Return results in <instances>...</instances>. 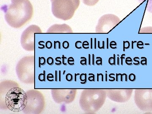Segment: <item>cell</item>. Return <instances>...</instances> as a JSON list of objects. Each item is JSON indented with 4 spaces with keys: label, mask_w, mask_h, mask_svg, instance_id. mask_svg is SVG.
Segmentation results:
<instances>
[{
    "label": "cell",
    "mask_w": 152,
    "mask_h": 114,
    "mask_svg": "<svg viewBox=\"0 0 152 114\" xmlns=\"http://www.w3.org/2000/svg\"><path fill=\"white\" fill-rule=\"evenodd\" d=\"M27 102L26 93L18 84L11 80H6L0 83V108L11 111H22Z\"/></svg>",
    "instance_id": "6da1fadb"
},
{
    "label": "cell",
    "mask_w": 152,
    "mask_h": 114,
    "mask_svg": "<svg viewBox=\"0 0 152 114\" xmlns=\"http://www.w3.org/2000/svg\"><path fill=\"white\" fill-rule=\"evenodd\" d=\"M6 22L12 27H22L31 19L32 5L29 0H11L9 6L3 7Z\"/></svg>",
    "instance_id": "7a4b0ae2"
},
{
    "label": "cell",
    "mask_w": 152,
    "mask_h": 114,
    "mask_svg": "<svg viewBox=\"0 0 152 114\" xmlns=\"http://www.w3.org/2000/svg\"><path fill=\"white\" fill-rule=\"evenodd\" d=\"M107 96L106 90L98 89H84L81 94V108L88 114H94L103 106Z\"/></svg>",
    "instance_id": "3957f363"
},
{
    "label": "cell",
    "mask_w": 152,
    "mask_h": 114,
    "mask_svg": "<svg viewBox=\"0 0 152 114\" xmlns=\"http://www.w3.org/2000/svg\"><path fill=\"white\" fill-rule=\"evenodd\" d=\"M53 15L63 20H70L80 4V0H51Z\"/></svg>",
    "instance_id": "277c9868"
},
{
    "label": "cell",
    "mask_w": 152,
    "mask_h": 114,
    "mask_svg": "<svg viewBox=\"0 0 152 114\" xmlns=\"http://www.w3.org/2000/svg\"><path fill=\"white\" fill-rule=\"evenodd\" d=\"M17 76L20 81L31 84L35 82V58L33 56L23 57L18 62L16 67Z\"/></svg>",
    "instance_id": "5b68a950"
},
{
    "label": "cell",
    "mask_w": 152,
    "mask_h": 114,
    "mask_svg": "<svg viewBox=\"0 0 152 114\" xmlns=\"http://www.w3.org/2000/svg\"><path fill=\"white\" fill-rule=\"evenodd\" d=\"M27 102L23 113L28 114H40L45 109V97L38 90L32 89L26 92Z\"/></svg>",
    "instance_id": "8992f818"
},
{
    "label": "cell",
    "mask_w": 152,
    "mask_h": 114,
    "mask_svg": "<svg viewBox=\"0 0 152 114\" xmlns=\"http://www.w3.org/2000/svg\"><path fill=\"white\" fill-rule=\"evenodd\" d=\"M134 99L140 110L144 112L152 111V89H137Z\"/></svg>",
    "instance_id": "52a82bcc"
},
{
    "label": "cell",
    "mask_w": 152,
    "mask_h": 114,
    "mask_svg": "<svg viewBox=\"0 0 152 114\" xmlns=\"http://www.w3.org/2000/svg\"><path fill=\"white\" fill-rule=\"evenodd\" d=\"M42 30L37 25H31L22 33L21 44L23 48L28 51L35 50V34L42 33Z\"/></svg>",
    "instance_id": "ba28073f"
},
{
    "label": "cell",
    "mask_w": 152,
    "mask_h": 114,
    "mask_svg": "<svg viewBox=\"0 0 152 114\" xmlns=\"http://www.w3.org/2000/svg\"><path fill=\"white\" fill-rule=\"evenodd\" d=\"M121 21L118 17L113 14L104 15L101 17L98 21L96 28V33H108L119 24Z\"/></svg>",
    "instance_id": "9c48e42d"
},
{
    "label": "cell",
    "mask_w": 152,
    "mask_h": 114,
    "mask_svg": "<svg viewBox=\"0 0 152 114\" xmlns=\"http://www.w3.org/2000/svg\"><path fill=\"white\" fill-rule=\"evenodd\" d=\"M77 89H54L51 90L52 97L58 104H70L75 99Z\"/></svg>",
    "instance_id": "30bf717a"
},
{
    "label": "cell",
    "mask_w": 152,
    "mask_h": 114,
    "mask_svg": "<svg viewBox=\"0 0 152 114\" xmlns=\"http://www.w3.org/2000/svg\"><path fill=\"white\" fill-rule=\"evenodd\" d=\"M107 96L112 101L118 103H124L130 99L133 89H106Z\"/></svg>",
    "instance_id": "8fae6325"
},
{
    "label": "cell",
    "mask_w": 152,
    "mask_h": 114,
    "mask_svg": "<svg viewBox=\"0 0 152 114\" xmlns=\"http://www.w3.org/2000/svg\"><path fill=\"white\" fill-rule=\"evenodd\" d=\"M47 33H71L72 30L70 26L66 24L54 25L49 28Z\"/></svg>",
    "instance_id": "7c38bea8"
},
{
    "label": "cell",
    "mask_w": 152,
    "mask_h": 114,
    "mask_svg": "<svg viewBox=\"0 0 152 114\" xmlns=\"http://www.w3.org/2000/svg\"><path fill=\"white\" fill-rule=\"evenodd\" d=\"M140 4H142L146 0H137ZM146 10L148 12L152 13V0H148Z\"/></svg>",
    "instance_id": "4fadbf2b"
},
{
    "label": "cell",
    "mask_w": 152,
    "mask_h": 114,
    "mask_svg": "<svg viewBox=\"0 0 152 114\" xmlns=\"http://www.w3.org/2000/svg\"><path fill=\"white\" fill-rule=\"evenodd\" d=\"M83 3L86 5L94 6L97 4L99 0H82Z\"/></svg>",
    "instance_id": "5bb4252c"
},
{
    "label": "cell",
    "mask_w": 152,
    "mask_h": 114,
    "mask_svg": "<svg viewBox=\"0 0 152 114\" xmlns=\"http://www.w3.org/2000/svg\"><path fill=\"white\" fill-rule=\"evenodd\" d=\"M80 80L81 81V83L82 84H85L87 83V75L86 74H82L80 76Z\"/></svg>",
    "instance_id": "9a60e30c"
},
{
    "label": "cell",
    "mask_w": 152,
    "mask_h": 114,
    "mask_svg": "<svg viewBox=\"0 0 152 114\" xmlns=\"http://www.w3.org/2000/svg\"><path fill=\"white\" fill-rule=\"evenodd\" d=\"M108 63L110 65H116V56L115 55H113V57H111L109 58Z\"/></svg>",
    "instance_id": "2e32d148"
},
{
    "label": "cell",
    "mask_w": 152,
    "mask_h": 114,
    "mask_svg": "<svg viewBox=\"0 0 152 114\" xmlns=\"http://www.w3.org/2000/svg\"><path fill=\"white\" fill-rule=\"evenodd\" d=\"M39 67L41 66L45 65L46 64V60L45 58L44 57H39Z\"/></svg>",
    "instance_id": "e0dca14e"
},
{
    "label": "cell",
    "mask_w": 152,
    "mask_h": 114,
    "mask_svg": "<svg viewBox=\"0 0 152 114\" xmlns=\"http://www.w3.org/2000/svg\"><path fill=\"white\" fill-rule=\"evenodd\" d=\"M133 60L131 57H128L125 59V63L128 66H132L133 64Z\"/></svg>",
    "instance_id": "ac0fdd59"
},
{
    "label": "cell",
    "mask_w": 152,
    "mask_h": 114,
    "mask_svg": "<svg viewBox=\"0 0 152 114\" xmlns=\"http://www.w3.org/2000/svg\"><path fill=\"white\" fill-rule=\"evenodd\" d=\"M67 62L68 64L69 65L73 66L75 65V59H74V58H72V57H69L68 59Z\"/></svg>",
    "instance_id": "d6986e66"
},
{
    "label": "cell",
    "mask_w": 152,
    "mask_h": 114,
    "mask_svg": "<svg viewBox=\"0 0 152 114\" xmlns=\"http://www.w3.org/2000/svg\"><path fill=\"white\" fill-rule=\"evenodd\" d=\"M47 62L48 64L50 66L53 65V64L54 63V59H53V58H52V57H49V58L47 59Z\"/></svg>",
    "instance_id": "ffe728a7"
},
{
    "label": "cell",
    "mask_w": 152,
    "mask_h": 114,
    "mask_svg": "<svg viewBox=\"0 0 152 114\" xmlns=\"http://www.w3.org/2000/svg\"><path fill=\"white\" fill-rule=\"evenodd\" d=\"M129 79L131 82L135 81L136 80V76L134 74L132 73L130 74L129 76Z\"/></svg>",
    "instance_id": "44dd1931"
},
{
    "label": "cell",
    "mask_w": 152,
    "mask_h": 114,
    "mask_svg": "<svg viewBox=\"0 0 152 114\" xmlns=\"http://www.w3.org/2000/svg\"><path fill=\"white\" fill-rule=\"evenodd\" d=\"M121 76V81L123 82L124 81V77H125V81H128V76L126 74H120Z\"/></svg>",
    "instance_id": "7402d4cb"
},
{
    "label": "cell",
    "mask_w": 152,
    "mask_h": 114,
    "mask_svg": "<svg viewBox=\"0 0 152 114\" xmlns=\"http://www.w3.org/2000/svg\"><path fill=\"white\" fill-rule=\"evenodd\" d=\"M89 81L91 82H95V76L94 74H89L88 79Z\"/></svg>",
    "instance_id": "603a6c76"
},
{
    "label": "cell",
    "mask_w": 152,
    "mask_h": 114,
    "mask_svg": "<svg viewBox=\"0 0 152 114\" xmlns=\"http://www.w3.org/2000/svg\"><path fill=\"white\" fill-rule=\"evenodd\" d=\"M73 79V75L72 74H67L66 76V80L67 81H72Z\"/></svg>",
    "instance_id": "cb8c5ba5"
},
{
    "label": "cell",
    "mask_w": 152,
    "mask_h": 114,
    "mask_svg": "<svg viewBox=\"0 0 152 114\" xmlns=\"http://www.w3.org/2000/svg\"><path fill=\"white\" fill-rule=\"evenodd\" d=\"M97 60L96 61V64L98 66L102 65V59L100 57H97Z\"/></svg>",
    "instance_id": "d4e9b609"
},
{
    "label": "cell",
    "mask_w": 152,
    "mask_h": 114,
    "mask_svg": "<svg viewBox=\"0 0 152 114\" xmlns=\"http://www.w3.org/2000/svg\"><path fill=\"white\" fill-rule=\"evenodd\" d=\"M80 64L82 65H86L87 64V60L85 57L81 58Z\"/></svg>",
    "instance_id": "484cf974"
},
{
    "label": "cell",
    "mask_w": 152,
    "mask_h": 114,
    "mask_svg": "<svg viewBox=\"0 0 152 114\" xmlns=\"http://www.w3.org/2000/svg\"><path fill=\"white\" fill-rule=\"evenodd\" d=\"M134 65L137 66L140 65V62L139 61V58L138 57H135L134 58Z\"/></svg>",
    "instance_id": "4316f807"
},
{
    "label": "cell",
    "mask_w": 152,
    "mask_h": 114,
    "mask_svg": "<svg viewBox=\"0 0 152 114\" xmlns=\"http://www.w3.org/2000/svg\"><path fill=\"white\" fill-rule=\"evenodd\" d=\"M56 64L57 66H60L61 65V58L60 57H57L56 58Z\"/></svg>",
    "instance_id": "83f0119b"
},
{
    "label": "cell",
    "mask_w": 152,
    "mask_h": 114,
    "mask_svg": "<svg viewBox=\"0 0 152 114\" xmlns=\"http://www.w3.org/2000/svg\"><path fill=\"white\" fill-rule=\"evenodd\" d=\"M100 78H101V80L102 82L104 81V75L103 74H97V81H99Z\"/></svg>",
    "instance_id": "f1b7e54d"
},
{
    "label": "cell",
    "mask_w": 152,
    "mask_h": 114,
    "mask_svg": "<svg viewBox=\"0 0 152 114\" xmlns=\"http://www.w3.org/2000/svg\"><path fill=\"white\" fill-rule=\"evenodd\" d=\"M109 77H110V79L109 80H110L111 79H112V80H111V82H114L116 80V78H115V75L114 74H110V75H109Z\"/></svg>",
    "instance_id": "f546056e"
},
{
    "label": "cell",
    "mask_w": 152,
    "mask_h": 114,
    "mask_svg": "<svg viewBox=\"0 0 152 114\" xmlns=\"http://www.w3.org/2000/svg\"><path fill=\"white\" fill-rule=\"evenodd\" d=\"M45 75V74H44ZM44 74H40L39 76V80L40 81H45V75Z\"/></svg>",
    "instance_id": "4dcf8cb0"
},
{
    "label": "cell",
    "mask_w": 152,
    "mask_h": 114,
    "mask_svg": "<svg viewBox=\"0 0 152 114\" xmlns=\"http://www.w3.org/2000/svg\"><path fill=\"white\" fill-rule=\"evenodd\" d=\"M53 78L54 76L53 75H52V74H49V75H48V76H47V79H48V80L49 81H50V79H51L52 81H53Z\"/></svg>",
    "instance_id": "1f68e13d"
},
{
    "label": "cell",
    "mask_w": 152,
    "mask_h": 114,
    "mask_svg": "<svg viewBox=\"0 0 152 114\" xmlns=\"http://www.w3.org/2000/svg\"><path fill=\"white\" fill-rule=\"evenodd\" d=\"M125 57H126V55L124 54L122 55L121 56V64L122 65V66H123V64H124V60L125 59Z\"/></svg>",
    "instance_id": "d6a6232c"
},
{
    "label": "cell",
    "mask_w": 152,
    "mask_h": 114,
    "mask_svg": "<svg viewBox=\"0 0 152 114\" xmlns=\"http://www.w3.org/2000/svg\"><path fill=\"white\" fill-rule=\"evenodd\" d=\"M146 58H142V61L141 62L142 65H146L147 61Z\"/></svg>",
    "instance_id": "836d02e7"
},
{
    "label": "cell",
    "mask_w": 152,
    "mask_h": 114,
    "mask_svg": "<svg viewBox=\"0 0 152 114\" xmlns=\"http://www.w3.org/2000/svg\"><path fill=\"white\" fill-rule=\"evenodd\" d=\"M110 44V47L111 48L113 49L117 48V44L115 42L114 44H113L112 42H111Z\"/></svg>",
    "instance_id": "e575fe53"
},
{
    "label": "cell",
    "mask_w": 152,
    "mask_h": 114,
    "mask_svg": "<svg viewBox=\"0 0 152 114\" xmlns=\"http://www.w3.org/2000/svg\"><path fill=\"white\" fill-rule=\"evenodd\" d=\"M119 58L118 57V65H120V61H119Z\"/></svg>",
    "instance_id": "d590c367"
},
{
    "label": "cell",
    "mask_w": 152,
    "mask_h": 114,
    "mask_svg": "<svg viewBox=\"0 0 152 114\" xmlns=\"http://www.w3.org/2000/svg\"><path fill=\"white\" fill-rule=\"evenodd\" d=\"M89 65H91V55H89Z\"/></svg>",
    "instance_id": "8d00e7d4"
},
{
    "label": "cell",
    "mask_w": 152,
    "mask_h": 114,
    "mask_svg": "<svg viewBox=\"0 0 152 114\" xmlns=\"http://www.w3.org/2000/svg\"><path fill=\"white\" fill-rule=\"evenodd\" d=\"M107 74H106V81L107 82Z\"/></svg>",
    "instance_id": "74e56055"
}]
</instances>
